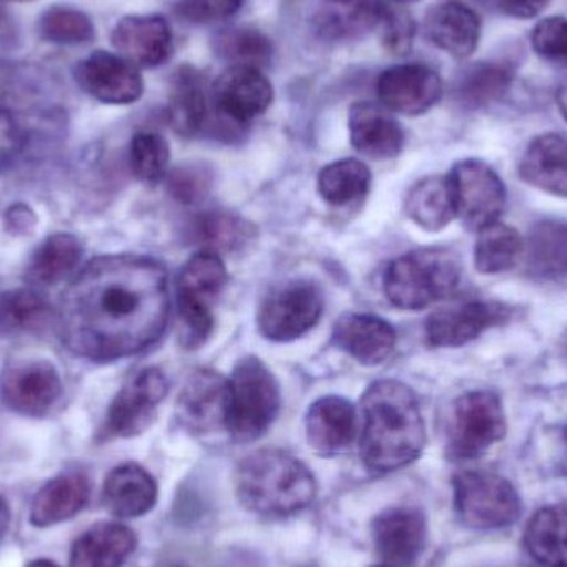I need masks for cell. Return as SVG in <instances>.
I'll use <instances>...</instances> for the list:
<instances>
[{"instance_id":"9","label":"cell","mask_w":567,"mask_h":567,"mask_svg":"<svg viewBox=\"0 0 567 567\" xmlns=\"http://www.w3.org/2000/svg\"><path fill=\"white\" fill-rule=\"evenodd\" d=\"M323 312V292L316 282L293 279L262 299L258 327L272 342H292L316 327Z\"/></svg>"},{"instance_id":"29","label":"cell","mask_w":567,"mask_h":567,"mask_svg":"<svg viewBox=\"0 0 567 567\" xmlns=\"http://www.w3.org/2000/svg\"><path fill=\"white\" fill-rule=\"evenodd\" d=\"M195 236L203 251L241 255L258 241V229L238 213L212 209L196 218Z\"/></svg>"},{"instance_id":"17","label":"cell","mask_w":567,"mask_h":567,"mask_svg":"<svg viewBox=\"0 0 567 567\" xmlns=\"http://www.w3.org/2000/svg\"><path fill=\"white\" fill-rule=\"evenodd\" d=\"M275 99V89L261 69L231 65L213 86V103L219 115L236 125H246L265 115Z\"/></svg>"},{"instance_id":"45","label":"cell","mask_w":567,"mask_h":567,"mask_svg":"<svg viewBox=\"0 0 567 567\" xmlns=\"http://www.w3.org/2000/svg\"><path fill=\"white\" fill-rule=\"evenodd\" d=\"M29 142V130L22 116L0 99V169L12 165Z\"/></svg>"},{"instance_id":"31","label":"cell","mask_w":567,"mask_h":567,"mask_svg":"<svg viewBox=\"0 0 567 567\" xmlns=\"http://www.w3.org/2000/svg\"><path fill=\"white\" fill-rule=\"evenodd\" d=\"M528 555L545 567H567V506H545L526 526Z\"/></svg>"},{"instance_id":"36","label":"cell","mask_w":567,"mask_h":567,"mask_svg":"<svg viewBox=\"0 0 567 567\" xmlns=\"http://www.w3.org/2000/svg\"><path fill=\"white\" fill-rule=\"evenodd\" d=\"M372 185L369 166L359 159L346 158L330 163L317 178L320 198L332 206H347L365 198Z\"/></svg>"},{"instance_id":"40","label":"cell","mask_w":567,"mask_h":567,"mask_svg":"<svg viewBox=\"0 0 567 567\" xmlns=\"http://www.w3.org/2000/svg\"><path fill=\"white\" fill-rule=\"evenodd\" d=\"M39 33L45 42L56 45H82L93 40L95 27L86 13L56 6L40 17Z\"/></svg>"},{"instance_id":"33","label":"cell","mask_w":567,"mask_h":567,"mask_svg":"<svg viewBox=\"0 0 567 567\" xmlns=\"http://www.w3.org/2000/svg\"><path fill=\"white\" fill-rule=\"evenodd\" d=\"M515 80L506 63L478 62L462 70L455 82V96L468 110L485 109L498 102Z\"/></svg>"},{"instance_id":"12","label":"cell","mask_w":567,"mask_h":567,"mask_svg":"<svg viewBox=\"0 0 567 567\" xmlns=\"http://www.w3.org/2000/svg\"><path fill=\"white\" fill-rule=\"evenodd\" d=\"M512 309L495 300H463L436 310L426 320L425 333L432 347H462L492 327L506 322Z\"/></svg>"},{"instance_id":"10","label":"cell","mask_w":567,"mask_h":567,"mask_svg":"<svg viewBox=\"0 0 567 567\" xmlns=\"http://www.w3.org/2000/svg\"><path fill=\"white\" fill-rule=\"evenodd\" d=\"M456 216L473 231L498 221L505 212L506 189L499 176L480 159H463L449 175Z\"/></svg>"},{"instance_id":"26","label":"cell","mask_w":567,"mask_h":567,"mask_svg":"<svg viewBox=\"0 0 567 567\" xmlns=\"http://www.w3.org/2000/svg\"><path fill=\"white\" fill-rule=\"evenodd\" d=\"M92 486L82 472H66L50 480L32 502L30 523L35 528H50L75 518L90 499Z\"/></svg>"},{"instance_id":"27","label":"cell","mask_w":567,"mask_h":567,"mask_svg":"<svg viewBox=\"0 0 567 567\" xmlns=\"http://www.w3.org/2000/svg\"><path fill=\"white\" fill-rule=\"evenodd\" d=\"M519 176L533 188L567 198V138L546 133L529 143L519 163Z\"/></svg>"},{"instance_id":"38","label":"cell","mask_w":567,"mask_h":567,"mask_svg":"<svg viewBox=\"0 0 567 567\" xmlns=\"http://www.w3.org/2000/svg\"><path fill=\"white\" fill-rule=\"evenodd\" d=\"M216 55L231 65L265 69L272 60L271 39L255 27H228L213 39Z\"/></svg>"},{"instance_id":"23","label":"cell","mask_w":567,"mask_h":567,"mask_svg":"<svg viewBox=\"0 0 567 567\" xmlns=\"http://www.w3.org/2000/svg\"><path fill=\"white\" fill-rule=\"evenodd\" d=\"M355 409L343 396H322L307 410V442L319 455L336 456L346 452L355 440Z\"/></svg>"},{"instance_id":"42","label":"cell","mask_w":567,"mask_h":567,"mask_svg":"<svg viewBox=\"0 0 567 567\" xmlns=\"http://www.w3.org/2000/svg\"><path fill=\"white\" fill-rule=\"evenodd\" d=\"M215 186V172L205 163H183L166 178V189L175 202L186 206L199 205Z\"/></svg>"},{"instance_id":"1","label":"cell","mask_w":567,"mask_h":567,"mask_svg":"<svg viewBox=\"0 0 567 567\" xmlns=\"http://www.w3.org/2000/svg\"><path fill=\"white\" fill-rule=\"evenodd\" d=\"M168 272L146 256H100L63 290V346L92 362H113L155 346L168 326Z\"/></svg>"},{"instance_id":"28","label":"cell","mask_w":567,"mask_h":567,"mask_svg":"<svg viewBox=\"0 0 567 567\" xmlns=\"http://www.w3.org/2000/svg\"><path fill=\"white\" fill-rule=\"evenodd\" d=\"M136 546L138 538L128 526L100 523L73 543L70 567H122Z\"/></svg>"},{"instance_id":"24","label":"cell","mask_w":567,"mask_h":567,"mask_svg":"<svg viewBox=\"0 0 567 567\" xmlns=\"http://www.w3.org/2000/svg\"><path fill=\"white\" fill-rule=\"evenodd\" d=\"M426 37L449 55L466 59L475 52L482 35V22L475 10L458 0H446L429 10Z\"/></svg>"},{"instance_id":"30","label":"cell","mask_w":567,"mask_h":567,"mask_svg":"<svg viewBox=\"0 0 567 567\" xmlns=\"http://www.w3.org/2000/svg\"><path fill=\"white\" fill-rule=\"evenodd\" d=\"M168 120L182 136H195L208 120V95L198 70L182 66L173 76L168 100Z\"/></svg>"},{"instance_id":"5","label":"cell","mask_w":567,"mask_h":567,"mask_svg":"<svg viewBox=\"0 0 567 567\" xmlns=\"http://www.w3.org/2000/svg\"><path fill=\"white\" fill-rule=\"evenodd\" d=\"M226 430L235 442L251 443L265 436L281 412L278 380L258 357L236 363L228 380Z\"/></svg>"},{"instance_id":"15","label":"cell","mask_w":567,"mask_h":567,"mask_svg":"<svg viewBox=\"0 0 567 567\" xmlns=\"http://www.w3.org/2000/svg\"><path fill=\"white\" fill-rule=\"evenodd\" d=\"M377 93L389 112L406 116L423 115L442 99V76L423 63H403L386 69L379 76Z\"/></svg>"},{"instance_id":"37","label":"cell","mask_w":567,"mask_h":567,"mask_svg":"<svg viewBox=\"0 0 567 567\" xmlns=\"http://www.w3.org/2000/svg\"><path fill=\"white\" fill-rule=\"evenodd\" d=\"M525 255V241L508 225L496 221L480 229L475 246V268L482 275L508 271Z\"/></svg>"},{"instance_id":"8","label":"cell","mask_w":567,"mask_h":567,"mask_svg":"<svg viewBox=\"0 0 567 567\" xmlns=\"http://www.w3.org/2000/svg\"><path fill=\"white\" fill-rule=\"evenodd\" d=\"M505 435V410L496 393L475 390L453 403L449 422V455L452 458H480Z\"/></svg>"},{"instance_id":"39","label":"cell","mask_w":567,"mask_h":567,"mask_svg":"<svg viewBox=\"0 0 567 567\" xmlns=\"http://www.w3.org/2000/svg\"><path fill=\"white\" fill-rule=\"evenodd\" d=\"M49 313V302L35 290L0 293V336L35 329Z\"/></svg>"},{"instance_id":"34","label":"cell","mask_w":567,"mask_h":567,"mask_svg":"<svg viewBox=\"0 0 567 567\" xmlns=\"http://www.w3.org/2000/svg\"><path fill=\"white\" fill-rule=\"evenodd\" d=\"M83 256V246L72 235L50 236L37 249L27 268V281L35 286H53L69 278Z\"/></svg>"},{"instance_id":"4","label":"cell","mask_w":567,"mask_h":567,"mask_svg":"<svg viewBox=\"0 0 567 567\" xmlns=\"http://www.w3.org/2000/svg\"><path fill=\"white\" fill-rule=\"evenodd\" d=\"M462 281L458 256L445 248L406 252L386 268V299L403 310H422L452 296Z\"/></svg>"},{"instance_id":"54","label":"cell","mask_w":567,"mask_h":567,"mask_svg":"<svg viewBox=\"0 0 567 567\" xmlns=\"http://www.w3.org/2000/svg\"><path fill=\"white\" fill-rule=\"evenodd\" d=\"M372 567H392V566H389V565H380V566H372Z\"/></svg>"},{"instance_id":"50","label":"cell","mask_w":567,"mask_h":567,"mask_svg":"<svg viewBox=\"0 0 567 567\" xmlns=\"http://www.w3.org/2000/svg\"><path fill=\"white\" fill-rule=\"evenodd\" d=\"M27 567H60L55 563L47 561V559H37V561L30 563Z\"/></svg>"},{"instance_id":"48","label":"cell","mask_w":567,"mask_h":567,"mask_svg":"<svg viewBox=\"0 0 567 567\" xmlns=\"http://www.w3.org/2000/svg\"><path fill=\"white\" fill-rule=\"evenodd\" d=\"M10 525V509L7 505L6 499L0 498V539L6 536L7 529Z\"/></svg>"},{"instance_id":"2","label":"cell","mask_w":567,"mask_h":567,"mask_svg":"<svg viewBox=\"0 0 567 567\" xmlns=\"http://www.w3.org/2000/svg\"><path fill=\"white\" fill-rule=\"evenodd\" d=\"M360 458L369 472L386 475L420 458L426 445L425 420L410 386L379 380L362 396Z\"/></svg>"},{"instance_id":"52","label":"cell","mask_w":567,"mask_h":567,"mask_svg":"<svg viewBox=\"0 0 567 567\" xmlns=\"http://www.w3.org/2000/svg\"><path fill=\"white\" fill-rule=\"evenodd\" d=\"M396 3H410V2H419V0H393Z\"/></svg>"},{"instance_id":"7","label":"cell","mask_w":567,"mask_h":567,"mask_svg":"<svg viewBox=\"0 0 567 567\" xmlns=\"http://www.w3.org/2000/svg\"><path fill=\"white\" fill-rule=\"evenodd\" d=\"M453 502L463 525L478 532L509 528L523 513L522 496L515 486L483 470H465L455 475Z\"/></svg>"},{"instance_id":"18","label":"cell","mask_w":567,"mask_h":567,"mask_svg":"<svg viewBox=\"0 0 567 567\" xmlns=\"http://www.w3.org/2000/svg\"><path fill=\"white\" fill-rule=\"evenodd\" d=\"M375 551L385 565L410 567L419 561L429 542V525L420 509L395 506L380 513L372 523Z\"/></svg>"},{"instance_id":"21","label":"cell","mask_w":567,"mask_h":567,"mask_svg":"<svg viewBox=\"0 0 567 567\" xmlns=\"http://www.w3.org/2000/svg\"><path fill=\"white\" fill-rule=\"evenodd\" d=\"M332 340L337 349L363 365H379L395 349V329L386 320L370 313H343L333 323Z\"/></svg>"},{"instance_id":"3","label":"cell","mask_w":567,"mask_h":567,"mask_svg":"<svg viewBox=\"0 0 567 567\" xmlns=\"http://www.w3.org/2000/svg\"><path fill=\"white\" fill-rule=\"evenodd\" d=\"M235 486L243 508L262 518H289L309 508L317 495L306 463L276 449L246 456L236 468Z\"/></svg>"},{"instance_id":"43","label":"cell","mask_w":567,"mask_h":567,"mask_svg":"<svg viewBox=\"0 0 567 567\" xmlns=\"http://www.w3.org/2000/svg\"><path fill=\"white\" fill-rule=\"evenodd\" d=\"M377 33L389 52L405 55L415 40L416 23L406 10L386 2Z\"/></svg>"},{"instance_id":"44","label":"cell","mask_w":567,"mask_h":567,"mask_svg":"<svg viewBox=\"0 0 567 567\" xmlns=\"http://www.w3.org/2000/svg\"><path fill=\"white\" fill-rule=\"evenodd\" d=\"M532 45L536 55L555 65L567 66V19L548 17L535 27Z\"/></svg>"},{"instance_id":"49","label":"cell","mask_w":567,"mask_h":567,"mask_svg":"<svg viewBox=\"0 0 567 567\" xmlns=\"http://www.w3.org/2000/svg\"><path fill=\"white\" fill-rule=\"evenodd\" d=\"M556 99H558L559 110H561L563 116H565L567 122V79L561 83V86H559Z\"/></svg>"},{"instance_id":"16","label":"cell","mask_w":567,"mask_h":567,"mask_svg":"<svg viewBox=\"0 0 567 567\" xmlns=\"http://www.w3.org/2000/svg\"><path fill=\"white\" fill-rule=\"evenodd\" d=\"M228 380L208 369L189 373L176 402L179 423L195 435L226 429Z\"/></svg>"},{"instance_id":"13","label":"cell","mask_w":567,"mask_h":567,"mask_svg":"<svg viewBox=\"0 0 567 567\" xmlns=\"http://www.w3.org/2000/svg\"><path fill=\"white\" fill-rule=\"evenodd\" d=\"M75 80L83 92L106 105L135 103L145 89L138 66L105 50H96L82 60L76 65Z\"/></svg>"},{"instance_id":"55","label":"cell","mask_w":567,"mask_h":567,"mask_svg":"<svg viewBox=\"0 0 567 567\" xmlns=\"http://www.w3.org/2000/svg\"><path fill=\"white\" fill-rule=\"evenodd\" d=\"M173 567H183V566H173Z\"/></svg>"},{"instance_id":"47","label":"cell","mask_w":567,"mask_h":567,"mask_svg":"<svg viewBox=\"0 0 567 567\" xmlns=\"http://www.w3.org/2000/svg\"><path fill=\"white\" fill-rule=\"evenodd\" d=\"M551 0H499L496 9L513 19L528 20L539 16Z\"/></svg>"},{"instance_id":"19","label":"cell","mask_w":567,"mask_h":567,"mask_svg":"<svg viewBox=\"0 0 567 567\" xmlns=\"http://www.w3.org/2000/svg\"><path fill=\"white\" fill-rule=\"evenodd\" d=\"M112 43L118 55L135 66L155 69L173 53V32L162 16H128L116 23Z\"/></svg>"},{"instance_id":"11","label":"cell","mask_w":567,"mask_h":567,"mask_svg":"<svg viewBox=\"0 0 567 567\" xmlns=\"http://www.w3.org/2000/svg\"><path fill=\"white\" fill-rule=\"evenodd\" d=\"M168 389V379L156 367L135 373L110 405L102 430L103 439H133L142 435L155 420Z\"/></svg>"},{"instance_id":"32","label":"cell","mask_w":567,"mask_h":567,"mask_svg":"<svg viewBox=\"0 0 567 567\" xmlns=\"http://www.w3.org/2000/svg\"><path fill=\"white\" fill-rule=\"evenodd\" d=\"M405 213L425 231H442L456 218L449 176H429L416 183L405 198Z\"/></svg>"},{"instance_id":"25","label":"cell","mask_w":567,"mask_h":567,"mask_svg":"<svg viewBox=\"0 0 567 567\" xmlns=\"http://www.w3.org/2000/svg\"><path fill=\"white\" fill-rule=\"evenodd\" d=\"M158 502L155 478L136 463H123L103 483V503L118 518H140L152 512Z\"/></svg>"},{"instance_id":"20","label":"cell","mask_w":567,"mask_h":567,"mask_svg":"<svg viewBox=\"0 0 567 567\" xmlns=\"http://www.w3.org/2000/svg\"><path fill=\"white\" fill-rule=\"evenodd\" d=\"M349 133L353 148L367 158H395L405 145L402 125L385 106L372 102L350 106Z\"/></svg>"},{"instance_id":"22","label":"cell","mask_w":567,"mask_h":567,"mask_svg":"<svg viewBox=\"0 0 567 567\" xmlns=\"http://www.w3.org/2000/svg\"><path fill=\"white\" fill-rule=\"evenodd\" d=\"M385 6V0H322L313 29L327 42H353L377 32Z\"/></svg>"},{"instance_id":"14","label":"cell","mask_w":567,"mask_h":567,"mask_svg":"<svg viewBox=\"0 0 567 567\" xmlns=\"http://www.w3.org/2000/svg\"><path fill=\"white\" fill-rule=\"evenodd\" d=\"M62 395V380L45 360L16 363L0 377V396L13 412L23 416L47 415Z\"/></svg>"},{"instance_id":"46","label":"cell","mask_w":567,"mask_h":567,"mask_svg":"<svg viewBox=\"0 0 567 567\" xmlns=\"http://www.w3.org/2000/svg\"><path fill=\"white\" fill-rule=\"evenodd\" d=\"M245 0H178L176 13L193 25L226 22L241 10Z\"/></svg>"},{"instance_id":"51","label":"cell","mask_w":567,"mask_h":567,"mask_svg":"<svg viewBox=\"0 0 567 567\" xmlns=\"http://www.w3.org/2000/svg\"><path fill=\"white\" fill-rule=\"evenodd\" d=\"M478 2L483 3V6L496 7L498 6L499 0H478Z\"/></svg>"},{"instance_id":"41","label":"cell","mask_w":567,"mask_h":567,"mask_svg":"<svg viewBox=\"0 0 567 567\" xmlns=\"http://www.w3.org/2000/svg\"><path fill=\"white\" fill-rule=\"evenodd\" d=\"M169 165L168 142L158 133L142 132L130 145V166L140 182L156 185L165 178Z\"/></svg>"},{"instance_id":"53","label":"cell","mask_w":567,"mask_h":567,"mask_svg":"<svg viewBox=\"0 0 567 567\" xmlns=\"http://www.w3.org/2000/svg\"><path fill=\"white\" fill-rule=\"evenodd\" d=\"M13 2H29V0H13Z\"/></svg>"},{"instance_id":"6","label":"cell","mask_w":567,"mask_h":567,"mask_svg":"<svg viewBox=\"0 0 567 567\" xmlns=\"http://www.w3.org/2000/svg\"><path fill=\"white\" fill-rule=\"evenodd\" d=\"M228 282L225 262L215 252L202 251L193 256L176 284V306L182 322V343L186 349H198L215 329L213 307Z\"/></svg>"},{"instance_id":"35","label":"cell","mask_w":567,"mask_h":567,"mask_svg":"<svg viewBox=\"0 0 567 567\" xmlns=\"http://www.w3.org/2000/svg\"><path fill=\"white\" fill-rule=\"evenodd\" d=\"M528 268L543 278L567 275V223L542 221L529 233L525 243Z\"/></svg>"}]
</instances>
